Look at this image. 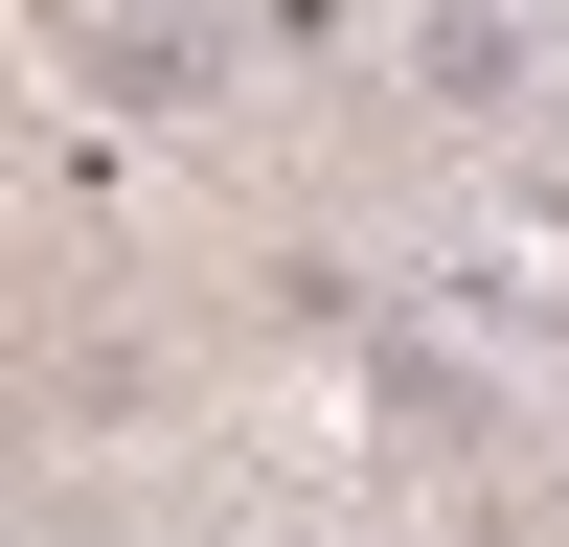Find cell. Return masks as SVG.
Wrapping results in <instances>:
<instances>
[{
    "label": "cell",
    "instance_id": "6da1fadb",
    "mask_svg": "<svg viewBox=\"0 0 569 547\" xmlns=\"http://www.w3.org/2000/svg\"><path fill=\"white\" fill-rule=\"evenodd\" d=\"M69 69H91V115L206 137L228 91H251V23H228V0H69Z\"/></svg>",
    "mask_w": 569,
    "mask_h": 547
},
{
    "label": "cell",
    "instance_id": "7a4b0ae2",
    "mask_svg": "<svg viewBox=\"0 0 569 547\" xmlns=\"http://www.w3.org/2000/svg\"><path fill=\"white\" fill-rule=\"evenodd\" d=\"M388 69H410V115H456V137H525L569 46L525 23V0H410V23H388Z\"/></svg>",
    "mask_w": 569,
    "mask_h": 547
}]
</instances>
